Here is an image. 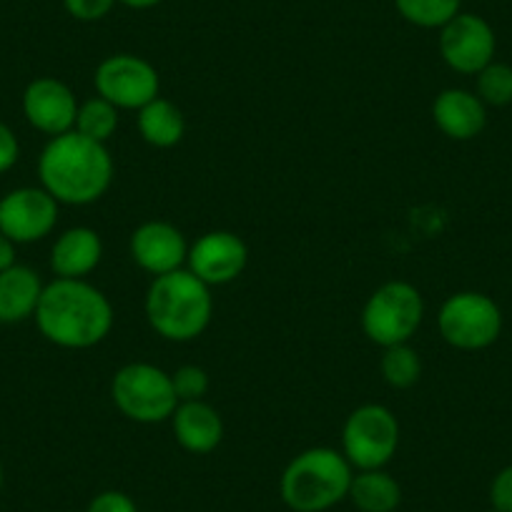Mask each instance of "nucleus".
<instances>
[{"instance_id": "dca6fc26", "label": "nucleus", "mask_w": 512, "mask_h": 512, "mask_svg": "<svg viewBox=\"0 0 512 512\" xmlns=\"http://www.w3.org/2000/svg\"><path fill=\"white\" fill-rule=\"evenodd\" d=\"M103 259V239L91 226L61 231L51 246V272L56 279H86Z\"/></svg>"}, {"instance_id": "5701e85b", "label": "nucleus", "mask_w": 512, "mask_h": 512, "mask_svg": "<svg viewBox=\"0 0 512 512\" xmlns=\"http://www.w3.org/2000/svg\"><path fill=\"white\" fill-rule=\"evenodd\" d=\"M395 8L417 28H442L460 13L462 0H395Z\"/></svg>"}, {"instance_id": "2eb2a0df", "label": "nucleus", "mask_w": 512, "mask_h": 512, "mask_svg": "<svg viewBox=\"0 0 512 512\" xmlns=\"http://www.w3.org/2000/svg\"><path fill=\"white\" fill-rule=\"evenodd\" d=\"M432 121L452 141H472L485 131L487 106L475 91L445 88L432 101Z\"/></svg>"}, {"instance_id": "4be33fe9", "label": "nucleus", "mask_w": 512, "mask_h": 512, "mask_svg": "<svg viewBox=\"0 0 512 512\" xmlns=\"http://www.w3.org/2000/svg\"><path fill=\"white\" fill-rule=\"evenodd\" d=\"M118 113L121 111H118L113 103H108L106 98L93 96L78 106L73 131H78V134L86 136V139L108 146V141H111L113 134L118 131Z\"/></svg>"}, {"instance_id": "f8f14e48", "label": "nucleus", "mask_w": 512, "mask_h": 512, "mask_svg": "<svg viewBox=\"0 0 512 512\" xmlns=\"http://www.w3.org/2000/svg\"><path fill=\"white\" fill-rule=\"evenodd\" d=\"M249 264V246L239 234L214 229L189 244L186 269L209 287H226L244 274Z\"/></svg>"}, {"instance_id": "b1692460", "label": "nucleus", "mask_w": 512, "mask_h": 512, "mask_svg": "<svg viewBox=\"0 0 512 512\" xmlns=\"http://www.w3.org/2000/svg\"><path fill=\"white\" fill-rule=\"evenodd\" d=\"M475 93L487 108H505L512 103V66L492 61L475 76Z\"/></svg>"}, {"instance_id": "f3484780", "label": "nucleus", "mask_w": 512, "mask_h": 512, "mask_svg": "<svg viewBox=\"0 0 512 512\" xmlns=\"http://www.w3.org/2000/svg\"><path fill=\"white\" fill-rule=\"evenodd\" d=\"M169 422L179 447L189 455H209L224 440V420L206 400L179 402Z\"/></svg>"}, {"instance_id": "6ab92c4d", "label": "nucleus", "mask_w": 512, "mask_h": 512, "mask_svg": "<svg viewBox=\"0 0 512 512\" xmlns=\"http://www.w3.org/2000/svg\"><path fill=\"white\" fill-rule=\"evenodd\" d=\"M139 134L154 149H174L184 141L186 136V118L184 111L176 106L169 98L159 96L151 103H146L144 108H139Z\"/></svg>"}, {"instance_id": "4468645a", "label": "nucleus", "mask_w": 512, "mask_h": 512, "mask_svg": "<svg viewBox=\"0 0 512 512\" xmlns=\"http://www.w3.org/2000/svg\"><path fill=\"white\" fill-rule=\"evenodd\" d=\"M78 106L81 103L71 86L53 76L33 78L23 91V116L48 139L73 131Z\"/></svg>"}, {"instance_id": "6e6552de", "label": "nucleus", "mask_w": 512, "mask_h": 512, "mask_svg": "<svg viewBox=\"0 0 512 512\" xmlns=\"http://www.w3.org/2000/svg\"><path fill=\"white\" fill-rule=\"evenodd\" d=\"M502 309L485 292H455L437 312V329L450 347L460 352H482L502 334Z\"/></svg>"}, {"instance_id": "39448f33", "label": "nucleus", "mask_w": 512, "mask_h": 512, "mask_svg": "<svg viewBox=\"0 0 512 512\" xmlns=\"http://www.w3.org/2000/svg\"><path fill=\"white\" fill-rule=\"evenodd\" d=\"M111 400L126 420L136 425L169 422L179 407L171 372L151 362H128L113 374Z\"/></svg>"}, {"instance_id": "f257e3e1", "label": "nucleus", "mask_w": 512, "mask_h": 512, "mask_svg": "<svg viewBox=\"0 0 512 512\" xmlns=\"http://www.w3.org/2000/svg\"><path fill=\"white\" fill-rule=\"evenodd\" d=\"M38 332L61 349H93L111 334L116 312L88 279H53L43 287L36 314Z\"/></svg>"}, {"instance_id": "2f4dec72", "label": "nucleus", "mask_w": 512, "mask_h": 512, "mask_svg": "<svg viewBox=\"0 0 512 512\" xmlns=\"http://www.w3.org/2000/svg\"><path fill=\"white\" fill-rule=\"evenodd\" d=\"M3 482H6V475H3V467H0V487H3Z\"/></svg>"}, {"instance_id": "0eeeda50", "label": "nucleus", "mask_w": 512, "mask_h": 512, "mask_svg": "<svg viewBox=\"0 0 512 512\" xmlns=\"http://www.w3.org/2000/svg\"><path fill=\"white\" fill-rule=\"evenodd\" d=\"M400 420L390 407L367 402L352 410L342 427V455L357 470H384L400 450Z\"/></svg>"}, {"instance_id": "473e14b6", "label": "nucleus", "mask_w": 512, "mask_h": 512, "mask_svg": "<svg viewBox=\"0 0 512 512\" xmlns=\"http://www.w3.org/2000/svg\"><path fill=\"white\" fill-rule=\"evenodd\" d=\"M490 512H497V510H492V507H490Z\"/></svg>"}, {"instance_id": "cd10ccee", "label": "nucleus", "mask_w": 512, "mask_h": 512, "mask_svg": "<svg viewBox=\"0 0 512 512\" xmlns=\"http://www.w3.org/2000/svg\"><path fill=\"white\" fill-rule=\"evenodd\" d=\"M490 507L497 512H512V465L502 467L490 482Z\"/></svg>"}, {"instance_id": "20e7f679", "label": "nucleus", "mask_w": 512, "mask_h": 512, "mask_svg": "<svg viewBox=\"0 0 512 512\" xmlns=\"http://www.w3.org/2000/svg\"><path fill=\"white\" fill-rule=\"evenodd\" d=\"M354 467L342 450L319 445L299 452L279 477V495L292 512H327L347 500Z\"/></svg>"}, {"instance_id": "ddd939ff", "label": "nucleus", "mask_w": 512, "mask_h": 512, "mask_svg": "<svg viewBox=\"0 0 512 512\" xmlns=\"http://www.w3.org/2000/svg\"><path fill=\"white\" fill-rule=\"evenodd\" d=\"M128 251H131L136 267L144 269L151 277H164V274L186 267L189 241H186L184 231L171 221L151 219L136 226L128 239Z\"/></svg>"}, {"instance_id": "a211bd4d", "label": "nucleus", "mask_w": 512, "mask_h": 512, "mask_svg": "<svg viewBox=\"0 0 512 512\" xmlns=\"http://www.w3.org/2000/svg\"><path fill=\"white\" fill-rule=\"evenodd\" d=\"M41 274L26 264L0 272V324H21L33 319L43 294Z\"/></svg>"}, {"instance_id": "a878e982", "label": "nucleus", "mask_w": 512, "mask_h": 512, "mask_svg": "<svg viewBox=\"0 0 512 512\" xmlns=\"http://www.w3.org/2000/svg\"><path fill=\"white\" fill-rule=\"evenodd\" d=\"M118 0H63L68 16L81 23H96L113 11Z\"/></svg>"}, {"instance_id": "9b49d317", "label": "nucleus", "mask_w": 512, "mask_h": 512, "mask_svg": "<svg viewBox=\"0 0 512 512\" xmlns=\"http://www.w3.org/2000/svg\"><path fill=\"white\" fill-rule=\"evenodd\" d=\"M497 38L490 23L477 13H457L440 28V56L455 73L477 76L495 61Z\"/></svg>"}, {"instance_id": "aec40b11", "label": "nucleus", "mask_w": 512, "mask_h": 512, "mask_svg": "<svg viewBox=\"0 0 512 512\" xmlns=\"http://www.w3.org/2000/svg\"><path fill=\"white\" fill-rule=\"evenodd\" d=\"M347 500L359 512H395L402 505V487L387 470H357Z\"/></svg>"}, {"instance_id": "c756f323", "label": "nucleus", "mask_w": 512, "mask_h": 512, "mask_svg": "<svg viewBox=\"0 0 512 512\" xmlns=\"http://www.w3.org/2000/svg\"><path fill=\"white\" fill-rule=\"evenodd\" d=\"M16 262V244L8 239L3 231H0V272H6L8 267H13Z\"/></svg>"}, {"instance_id": "bb28decb", "label": "nucleus", "mask_w": 512, "mask_h": 512, "mask_svg": "<svg viewBox=\"0 0 512 512\" xmlns=\"http://www.w3.org/2000/svg\"><path fill=\"white\" fill-rule=\"evenodd\" d=\"M86 512H139L134 497L121 490H103L91 497Z\"/></svg>"}, {"instance_id": "9d476101", "label": "nucleus", "mask_w": 512, "mask_h": 512, "mask_svg": "<svg viewBox=\"0 0 512 512\" xmlns=\"http://www.w3.org/2000/svg\"><path fill=\"white\" fill-rule=\"evenodd\" d=\"M61 204L43 186H21L0 199V231L13 244H36L53 234Z\"/></svg>"}, {"instance_id": "c85d7f7f", "label": "nucleus", "mask_w": 512, "mask_h": 512, "mask_svg": "<svg viewBox=\"0 0 512 512\" xmlns=\"http://www.w3.org/2000/svg\"><path fill=\"white\" fill-rule=\"evenodd\" d=\"M21 159V141L8 123L0 121V174L11 171Z\"/></svg>"}, {"instance_id": "423d86ee", "label": "nucleus", "mask_w": 512, "mask_h": 512, "mask_svg": "<svg viewBox=\"0 0 512 512\" xmlns=\"http://www.w3.org/2000/svg\"><path fill=\"white\" fill-rule=\"evenodd\" d=\"M425 322V297L410 282H384L362 307V332L377 347L412 342Z\"/></svg>"}, {"instance_id": "1a4fd4ad", "label": "nucleus", "mask_w": 512, "mask_h": 512, "mask_svg": "<svg viewBox=\"0 0 512 512\" xmlns=\"http://www.w3.org/2000/svg\"><path fill=\"white\" fill-rule=\"evenodd\" d=\"M96 96L106 98L118 111H139L161 96V76L156 66L134 53L103 58L93 73Z\"/></svg>"}, {"instance_id": "f03ea898", "label": "nucleus", "mask_w": 512, "mask_h": 512, "mask_svg": "<svg viewBox=\"0 0 512 512\" xmlns=\"http://www.w3.org/2000/svg\"><path fill=\"white\" fill-rule=\"evenodd\" d=\"M113 156L106 144L86 139L78 131L53 136L38 156L41 186L63 206H91L111 189Z\"/></svg>"}, {"instance_id": "7c9ffc66", "label": "nucleus", "mask_w": 512, "mask_h": 512, "mask_svg": "<svg viewBox=\"0 0 512 512\" xmlns=\"http://www.w3.org/2000/svg\"><path fill=\"white\" fill-rule=\"evenodd\" d=\"M118 3H123L126 8H134V11H146V8L159 6L161 0H118Z\"/></svg>"}, {"instance_id": "412c9836", "label": "nucleus", "mask_w": 512, "mask_h": 512, "mask_svg": "<svg viewBox=\"0 0 512 512\" xmlns=\"http://www.w3.org/2000/svg\"><path fill=\"white\" fill-rule=\"evenodd\" d=\"M379 372L392 390H410L422 377L420 352L410 342L384 347L382 359H379Z\"/></svg>"}, {"instance_id": "7ed1b4c3", "label": "nucleus", "mask_w": 512, "mask_h": 512, "mask_svg": "<svg viewBox=\"0 0 512 512\" xmlns=\"http://www.w3.org/2000/svg\"><path fill=\"white\" fill-rule=\"evenodd\" d=\"M144 314L149 327L166 342H194L209 329L214 317L211 287L186 267L154 277L146 289Z\"/></svg>"}, {"instance_id": "393cba45", "label": "nucleus", "mask_w": 512, "mask_h": 512, "mask_svg": "<svg viewBox=\"0 0 512 512\" xmlns=\"http://www.w3.org/2000/svg\"><path fill=\"white\" fill-rule=\"evenodd\" d=\"M171 382H174V392L179 402L204 400L211 387L209 372L199 364H181L176 372H171Z\"/></svg>"}]
</instances>
